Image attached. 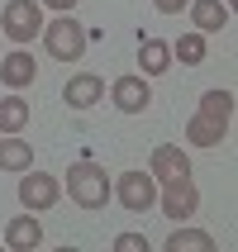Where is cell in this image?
I'll list each match as a JSON object with an SVG mask.
<instances>
[{
    "label": "cell",
    "instance_id": "cell-9",
    "mask_svg": "<svg viewBox=\"0 0 238 252\" xmlns=\"http://www.w3.org/2000/svg\"><path fill=\"white\" fill-rule=\"evenodd\" d=\"M62 100H67L71 110H91L96 100H105V81H100L96 71H76V76L62 86Z\"/></svg>",
    "mask_w": 238,
    "mask_h": 252
},
{
    "label": "cell",
    "instance_id": "cell-4",
    "mask_svg": "<svg viewBox=\"0 0 238 252\" xmlns=\"http://www.w3.org/2000/svg\"><path fill=\"white\" fill-rule=\"evenodd\" d=\"M0 29H5L19 48L34 43L43 33V5H38V0H10V5L0 10Z\"/></svg>",
    "mask_w": 238,
    "mask_h": 252
},
{
    "label": "cell",
    "instance_id": "cell-21",
    "mask_svg": "<svg viewBox=\"0 0 238 252\" xmlns=\"http://www.w3.org/2000/svg\"><path fill=\"white\" fill-rule=\"evenodd\" d=\"M153 5H157V14H181L191 0H153Z\"/></svg>",
    "mask_w": 238,
    "mask_h": 252
},
{
    "label": "cell",
    "instance_id": "cell-15",
    "mask_svg": "<svg viewBox=\"0 0 238 252\" xmlns=\"http://www.w3.org/2000/svg\"><path fill=\"white\" fill-rule=\"evenodd\" d=\"M138 62H143V76H162V71L171 67V43L143 38V43H138Z\"/></svg>",
    "mask_w": 238,
    "mask_h": 252
},
{
    "label": "cell",
    "instance_id": "cell-17",
    "mask_svg": "<svg viewBox=\"0 0 238 252\" xmlns=\"http://www.w3.org/2000/svg\"><path fill=\"white\" fill-rule=\"evenodd\" d=\"M167 252H214V238L200 228H176L167 238Z\"/></svg>",
    "mask_w": 238,
    "mask_h": 252
},
{
    "label": "cell",
    "instance_id": "cell-1",
    "mask_svg": "<svg viewBox=\"0 0 238 252\" xmlns=\"http://www.w3.org/2000/svg\"><path fill=\"white\" fill-rule=\"evenodd\" d=\"M43 48L53 62H81L86 57V29L71 19V14H57V19H43Z\"/></svg>",
    "mask_w": 238,
    "mask_h": 252
},
{
    "label": "cell",
    "instance_id": "cell-5",
    "mask_svg": "<svg viewBox=\"0 0 238 252\" xmlns=\"http://www.w3.org/2000/svg\"><path fill=\"white\" fill-rule=\"evenodd\" d=\"M57 200H62V181H57L53 171H24L19 176V205L24 210H53Z\"/></svg>",
    "mask_w": 238,
    "mask_h": 252
},
{
    "label": "cell",
    "instance_id": "cell-7",
    "mask_svg": "<svg viewBox=\"0 0 238 252\" xmlns=\"http://www.w3.org/2000/svg\"><path fill=\"white\" fill-rule=\"evenodd\" d=\"M110 100H114V110H124V114H143L153 105V91H148L143 76H119L110 86Z\"/></svg>",
    "mask_w": 238,
    "mask_h": 252
},
{
    "label": "cell",
    "instance_id": "cell-16",
    "mask_svg": "<svg viewBox=\"0 0 238 252\" xmlns=\"http://www.w3.org/2000/svg\"><path fill=\"white\" fill-rule=\"evenodd\" d=\"M29 128V100L5 95L0 100V133H24Z\"/></svg>",
    "mask_w": 238,
    "mask_h": 252
},
{
    "label": "cell",
    "instance_id": "cell-22",
    "mask_svg": "<svg viewBox=\"0 0 238 252\" xmlns=\"http://www.w3.org/2000/svg\"><path fill=\"white\" fill-rule=\"evenodd\" d=\"M38 5H48V10H57V14H71L81 0H38Z\"/></svg>",
    "mask_w": 238,
    "mask_h": 252
},
{
    "label": "cell",
    "instance_id": "cell-20",
    "mask_svg": "<svg viewBox=\"0 0 238 252\" xmlns=\"http://www.w3.org/2000/svg\"><path fill=\"white\" fill-rule=\"evenodd\" d=\"M114 248H119V252H148V238H143V233H119Z\"/></svg>",
    "mask_w": 238,
    "mask_h": 252
},
{
    "label": "cell",
    "instance_id": "cell-12",
    "mask_svg": "<svg viewBox=\"0 0 238 252\" xmlns=\"http://www.w3.org/2000/svg\"><path fill=\"white\" fill-rule=\"evenodd\" d=\"M186 10H191V24H196L200 33H219V29L229 24V5L224 0H191Z\"/></svg>",
    "mask_w": 238,
    "mask_h": 252
},
{
    "label": "cell",
    "instance_id": "cell-18",
    "mask_svg": "<svg viewBox=\"0 0 238 252\" xmlns=\"http://www.w3.org/2000/svg\"><path fill=\"white\" fill-rule=\"evenodd\" d=\"M171 57H181L186 67H200V62H205V33H200V29L181 33V38L171 43Z\"/></svg>",
    "mask_w": 238,
    "mask_h": 252
},
{
    "label": "cell",
    "instance_id": "cell-19",
    "mask_svg": "<svg viewBox=\"0 0 238 252\" xmlns=\"http://www.w3.org/2000/svg\"><path fill=\"white\" fill-rule=\"evenodd\" d=\"M186 138L196 143V148H214V143H224V128L219 124H210V119H191V124H186Z\"/></svg>",
    "mask_w": 238,
    "mask_h": 252
},
{
    "label": "cell",
    "instance_id": "cell-13",
    "mask_svg": "<svg viewBox=\"0 0 238 252\" xmlns=\"http://www.w3.org/2000/svg\"><path fill=\"white\" fill-rule=\"evenodd\" d=\"M200 119H210V124H219L229 133V119H234V95H229V91H205V95H200Z\"/></svg>",
    "mask_w": 238,
    "mask_h": 252
},
{
    "label": "cell",
    "instance_id": "cell-2",
    "mask_svg": "<svg viewBox=\"0 0 238 252\" xmlns=\"http://www.w3.org/2000/svg\"><path fill=\"white\" fill-rule=\"evenodd\" d=\"M67 195L81 205V210H105V200H110V176L105 167L96 162H71L67 167Z\"/></svg>",
    "mask_w": 238,
    "mask_h": 252
},
{
    "label": "cell",
    "instance_id": "cell-6",
    "mask_svg": "<svg viewBox=\"0 0 238 252\" xmlns=\"http://www.w3.org/2000/svg\"><path fill=\"white\" fill-rule=\"evenodd\" d=\"M157 205H162V214L167 219H191L196 214V205H200V190H196V181L191 176H176V181H162V190H157Z\"/></svg>",
    "mask_w": 238,
    "mask_h": 252
},
{
    "label": "cell",
    "instance_id": "cell-8",
    "mask_svg": "<svg viewBox=\"0 0 238 252\" xmlns=\"http://www.w3.org/2000/svg\"><path fill=\"white\" fill-rule=\"evenodd\" d=\"M148 171H153L157 181H176V176H191V157L176 143H157L153 157H148Z\"/></svg>",
    "mask_w": 238,
    "mask_h": 252
},
{
    "label": "cell",
    "instance_id": "cell-11",
    "mask_svg": "<svg viewBox=\"0 0 238 252\" xmlns=\"http://www.w3.org/2000/svg\"><path fill=\"white\" fill-rule=\"evenodd\" d=\"M38 243H43V224L34 219V210L19 214V219H10V228H5V248L29 252V248H38Z\"/></svg>",
    "mask_w": 238,
    "mask_h": 252
},
{
    "label": "cell",
    "instance_id": "cell-10",
    "mask_svg": "<svg viewBox=\"0 0 238 252\" xmlns=\"http://www.w3.org/2000/svg\"><path fill=\"white\" fill-rule=\"evenodd\" d=\"M34 76H38V62H34V53H24V48H14V53L0 62V81L10 86V91L34 86Z\"/></svg>",
    "mask_w": 238,
    "mask_h": 252
},
{
    "label": "cell",
    "instance_id": "cell-3",
    "mask_svg": "<svg viewBox=\"0 0 238 252\" xmlns=\"http://www.w3.org/2000/svg\"><path fill=\"white\" fill-rule=\"evenodd\" d=\"M110 195L119 200L129 214H148L157 205V176L153 171H119V181L110 186Z\"/></svg>",
    "mask_w": 238,
    "mask_h": 252
},
{
    "label": "cell",
    "instance_id": "cell-14",
    "mask_svg": "<svg viewBox=\"0 0 238 252\" xmlns=\"http://www.w3.org/2000/svg\"><path fill=\"white\" fill-rule=\"evenodd\" d=\"M29 162H34V148H29V138H19V133H5V138H0V167H5V171H29Z\"/></svg>",
    "mask_w": 238,
    "mask_h": 252
}]
</instances>
